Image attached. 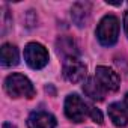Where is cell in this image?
Segmentation results:
<instances>
[{
  "instance_id": "12",
  "label": "cell",
  "mask_w": 128,
  "mask_h": 128,
  "mask_svg": "<svg viewBox=\"0 0 128 128\" xmlns=\"http://www.w3.org/2000/svg\"><path fill=\"white\" fill-rule=\"evenodd\" d=\"M57 51L62 54H66V57H72L78 53L77 45L71 38H60L57 41Z\"/></svg>"
},
{
  "instance_id": "1",
  "label": "cell",
  "mask_w": 128,
  "mask_h": 128,
  "mask_svg": "<svg viewBox=\"0 0 128 128\" xmlns=\"http://www.w3.org/2000/svg\"><path fill=\"white\" fill-rule=\"evenodd\" d=\"M5 90L14 98H32L35 95V88L32 82L23 74H11L5 80Z\"/></svg>"
},
{
  "instance_id": "10",
  "label": "cell",
  "mask_w": 128,
  "mask_h": 128,
  "mask_svg": "<svg viewBox=\"0 0 128 128\" xmlns=\"http://www.w3.org/2000/svg\"><path fill=\"white\" fill-rule=\"evenodd\" d=\"M0 59L3 66H15L18 63V50L12 44H3L0 50Z\"/></svg>"
},
{
  "instance_id": "4",
  "label": "cell",
  "mask_w": 128,
  "mask_h": 128,
  "mask_svg": "<svg viewBox=\"0 0 128 128\" xmlns=\"http://www.w3.org/2000/svg\"><path fill=\"white\" fill-rule=\"evenodd\" d=\"M24 59L33 70H41L48 63V51L38 42H30L24 48Z\"/></svg>"
},
{
  "instance_id": "5",
  "label": "cell",
  "mask_w": 128,
  "mask_h": 128,
  "mask_svg": "<svg viewBox=\"0 0 128 128\" xmlns=\"http://www.w3.org/2000/svg\"><path fill=\"white\" fill-rule=\"evenodd\" d=\"M95 80L98 82L104 92H116L120 84L118 72H114L108 66H98L95 70Z\"/></svg>"
},
{
  "instance_id": "7",
  "label": "cell",
  "mask_w": 128,
  "mask_h": 128,
  "mask_svg": "<svg viewBox=\"0 0 128 128\" xmlns=\"http://www.w3.org/2000/svg\"><path fill=\"white\" fill-rule=\"evenodd\" d=\"M56 124V118L47 112H33L27 119L29 128H54Z\"/></svg>"
},
{
  "instance_id": "8",
  "label": "cell",
  "mask_w": 128,
  "mask_h": 128,
  "mask_svg": "<svg viewBox=\"0 0 128 128\" xmlns=\"http://www.w3.org/2000/svg\"><path fill=\"white\" fill-rule=\"evenodd\" d=\"M72 20L77 26L83 27L86 26L89 17H90V5L88 2H78L72 6Z\"/></svg>"
},
{
  "instance_id": "13",
  "label": "cell",
  "mask_w": 128,
  "mask_h": 128,
  "mask_svg": "<svg viewBox=\"0 0 128 128\" xmlns=\"http://www.w3.org/2000/svg\"><path fill=\"white\" fill-rule=\"evenodd\" d=\"M89 116L92 118L94 122H96V124H102V114H101V112H100L98 108H95L94 106H89Z\"/></svg>"
},
{
  "instance_id": "2",
  "label": "cell",
  "mask_w": 128,
  "mask_h": 128,
  "mask_svg": "<svg viewBox=\"0 0 128 128\" xmlns=\"http://www.w3.org/2000/svg\"><path fill=\"white\" fill-rule=\"evenodd\" d=\"M96 36H98V41L102 45H106V47L113 45L118 41V36H119V21H118V18L114 15H106L96 27Z\"/></svg>"
},
{
  "instance_id": "3",
  "label": "cell",
  "mask_w": 128,
  "mask_h": 128,
  "mask_svg": "<svg viewBox=\"0 0 128 128\" xmlns=\"http://www.w3.org/2000/svg\"><path fill=\"white\" fill-rule=\"evenodd\" d=\"M65 114L72 122H83L89 114V106L77 94H71L65 100Z\"/></svg>"
},
{
  "instance_id": "6",
  "label": "cell",
  "mask_w": 128,
  "mask_h": 128,
  "mask_svg": "<svg viewBox=\"0 0 128 128\" xmlns=\"http://www.w3.org/2000/svg\"><path fill=\"white\" fill-rule=\"evenodd\" d=\"M63 76L71 83H78L86 77V65L76 56L66 57L63 62Z\"/></svg>"
},
{
  "instance_id": "14",
  "label": "cell",
  "mask_w": 128,
  "mask_h": 128,
  "mask_svg": "<svg viewBox=\"0 0 128 128\" xmlns=\"http://www.w3.org/2000/svg\"><path fill=\"white\" fill-rule=\"evenodd\" d=\"M124 27H125L126 35H128V11H126V14H125V18H124Z\"/></svg>"
},
{
  "instance_id": "11",
  "label": "cell",
  "mask_w": 128,
  "mask_h": 128,
  "mask_svg": "<svg viewBox=\"0 0 128 128\" xmlns=\"http://www.w3.org/2000/svg\"><path fill=\"white\" fill-rule=\"evenodd\" d=\"M83 90H84V94L90 100H95V101H102L104 100V95H106V92L98 84V82L95 80V77H89L86 80V83L83 84Z\"/></svg>"
},
{
  "instance_id": "16",
  "label": "cell",
  "mask_w": 128,
  "mask_h": 128,
  "mask_svg": "<svg viewBox=\"0 0 128 128\" xmlns=\"http://www.w3.org/2000/svg\"><path fill=\"white\" fill-rule=\"evenodd\" d=\"M125 106H126V107H128V94H126V95H125Z\"/></svg>"
},
{
  "instance_id": "15",
  "label": "cell",
  "mask_w": 128,
  "mask_h": 128,
  "mask_svg": "<svg viewBox=\"0 0 128 128\" xmlns=\"http://www.w3.org/2000/svg\"><path fill=\"white\" fill-rule=\"evenodd\" d=\"M2 128H15V126H14V125H12V124H8V122H5V124H3V126H2Z\"/></svg>"
},
{
  "instance_id": "9",
  "label": "cell",
  "mask_w": 128,
  "mask_h": 128,
  "mask_svg": "<svg viewBox=\"0 0 128 128\" xmlns=\"http://www.w3.org/2000/svg\"><path fill=\"white\" fill-rule=\"evenodd\" d=\"M108 116L116 126H125L128 124V113L119 102H113L108 106Z\"/></svg>"
}]
</instances>
